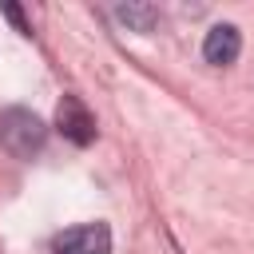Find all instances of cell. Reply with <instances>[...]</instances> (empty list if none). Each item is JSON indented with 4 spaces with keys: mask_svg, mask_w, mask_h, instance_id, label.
I'll return each instance as SVG.
<instances>
[{
    "mask_svg": "<svg viewBox=\"0 0 254 254\" xmlns=\"http://www.w3.org/2000/svg\"><path fill=\"white\" fill-rule=\"evenodd\" d=\"M0 143L16 159H32L48 143V123L28 107H4L0 111Z\"/></svg>",
    "mask_w": 254,
    "mask_h": 254,
    "instance_id": "cell-1",
    "label": "cell"
},
{
    "mask_svg": "<svg viewBox=\"0 0 254 254\" xmlns=\"http://www.w3.org/2000/svg\"><path fill=\"white\" fill-rule=\"evenodd\" d=\"M52 254H111V230L107 222H83L60 230L52 238Z\"/></svg>",
    "mask_w": 254,
    "mask_h": 254,
    "instance_id": "cell-2",
    "label": "cell"
},
{
    "mask_svg": "<svg viewBox=\"0 0 254 254\" xmlns=\"http://www.w3.org/2000/svg\"><path fill=\"white\" fill-rule=\"evenodd\" d=\"M56 127H60V135H64L67 143H75V147H87V143L95 139V115L87 111V103H83L79 95H64V99H60V107H56Z\"/></svg>",
    "mask_w": 254,
    "mask_h": 254,
    "instance_id": "cell-3",
    "label": "cell"
},
{
    "mask_svg": "<svg viewBox=\"0 0 254 254\" xmlns=\"http://www.w3.org/2000/svg\"><path fill=\"white\" fill-rule=\"evenodd\" d=\"M238 52H242V32H238L234 24H214V28L206 32V40H202V60L214 64V67L234 64Z\"/></svg>",
    "mask_w": 254,
    "mask_h": 254,
    "instance_id": "cell-4",
    "label": "cell"
},
{
    "mask_svg": "<svg viewBox=\"0 0 254 254\" xmlns=\"http://www.w3.org/2000/svg\"><path fill=\"white\" fill-rule=\"evenodd\" d=\"M115 20L127 24L131 32H151L159 24V8L155 4H119L115 8Z\"/></svg>",
    "mask_w": 254,
    "mask_h": 254,
    "instance_id": "cell-5",
    "label": "cell"
},
{
    "mask_svg": "<svg viewBox=\"0 0 254 254\" xmlns=\"http://www.w3.org/2000/svg\"><path fill=\"white\" fill-rule=\"evenodd\" d=\"M4 16H8V20H12L20 32H32V28H28V20H24V12H20L16 4H4Z\"/></svg>",
    "mask_w": 254,
    "mask_h": 254,
    "instance_id": "cell-6",
    "label": "cell"
}]
</instances>
